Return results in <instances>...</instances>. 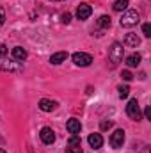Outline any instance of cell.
I'll list each match as a JSON object with an SVG mask.
<instances>
[{"mask_svg": "<svg viewBox=\"0 0 151 153\" xmlns=\"http://www.w3.org/2000/svg\"><path fill=\"white\" fill-rule=\"evenodd\" d=\"M139 22H141V14L135 9H130V11H124V14L121 18V27L130 29V27H135Z\"/></svg>", "mask_w": 151, "mask_h": 153, "instance_id": "cell-1", "label": "cell"}, {"mask_svg": "<svg viewBox=\"0 0 151 153\" xmlns=\"http://www.w3.org/2000/svg\"><path fill=\"white\" fill-rule=\"evenodd\" d=\"M123 53H124V48L121 43H112V46L109 48V61L112 64H117L123 61Z\"/></svg>", "mask_w": 151, "mask_h": 153, "instance_id": "cell-2", "label": "cell"}, {"mask_svg": "<svg viewBox=\"0 0 151 153\" xmlns=\"http://www.w3.org/2000/svg\"><path fill=\"white\" fill-rule=\"evenodd\" d=\"M71 59H73V62L76 66H82V68H85V66H89L93 62V57L89 53H85V52H75Z\"/></svg>", "mask_w": 151, "mask_h": 153, "instance_id": "cell-3", "label": "cell"}, {"mask_svg": "<svg viewBox=\"0 0 151 153\" xmlns=\"http://www.w3.org/2000/svg\"><path fill=\"white\" fill-rule=\"evenodd\" d=\"M126 114L130 116L132 119H135V121L141 119V109H139V103H137L135 98H132V100L128 102V105H126Z\"/></svg>", "mask_w": 151, "mask_h": 153, "instance_id": "cell-4", "label": "cell"}, {"mask_svg": "<svg viewBox=\"0 0 151 153\" xmlns=\"http://www.w3.org/2000/svg\"><path fill=\"white\" fill-rule=\"evenodd\" d=\"M39 137H41V141H43L44 144H53V143H55V132H53L50 126H44V128H41V132H39Z\"/></svg>", "mask_w": 151, "mask_h": 153, "instance_id": "cell-5", "label": "cell"}, {"mask_svg": "<svg viewBox=\"0 0 151 153\" xmlns=\"http://www.w3.org/2000/svg\"><path fill=\"white\" fill-rule=\"evenodd\" d=\"M123 143H124V130L117 128L110 135V146L112 148H123Z\"/></svg>", "mask_w": 151, "mask_h": 153, "instance_id": "cell-6", "label": "cell"}, {"mask_svg": "<svg viewBox=\"0 0 151 153\" xmlns=\"http://www.w3.org/2000/svg\"><path fill=\"white\" fill-rule=\"evenodd\" d=\"M91 14H93V9H91L89 4H80L76 7V18L78 20H87Z\"/></svg>", "mask_w": 151, "mask_h": 153, "instance_id": "cell-7", "label": "cell"}, {"mask_svg": "<svg viewBox=\"0 0 151 153\" xmlns=\"http://www.w3.org/2000/svg\"><path fill=\"white\" fill-rule=\"evenodd\" d=\"M39 109H41L43 112H52V111L57 109V102L48 100V98H43V100L39 102Z\"/></svg>", "mask_w": 151, "mask_h": 153, "instance_id": "cell-8", "label": "cell"}, {"mask_svg": "<svg viewBox=\"0 0 151 153\" xmlns=\"http://www.w3.org/2000/svg\"><path fill=\"white\" fill-rule=\"evenodd\" d=\"M123 45L128 46V48H137V46L141 45V38H139L137 34H126V38H124V41H123Z\"/></svg>", "mask_w": 151, "mask_h": 153, "instance_id": "cell-9", "label": "cell"}, {"mask_svg": "<svg viewBox=\"0 0 151 153\" xmlns=\"http://www.w3.org/2000/svg\"><path fill=\"white\" fill-rule=\"evenodd\" d=\"M87 141H89L91 148H94V150H98V148L103 146V137H101V134H91Z\"/></svg>", "mask_w": 151, "mask_h": 153, "instance_id": "cell-10", "label": "cell"}, {"mask_svg": "<svg viewBox=\"0 0 151 153\" xmlns=\"http://www.w3.org/2000/svg\"><path fill=\"white\" fill-rule=\"evenodd\" d=\"M66 128H68V132H70V134L78 135V134H80V130H82V125H80V121H78V119H70V121L66 123Z\"/></svg>", "mask_w": 151, "mask_h": 153, "instance_id": "cell-11", "label": "cell"}, {"mask_svg": "<svg viewBox=\"0 0 151 153\" xmlns=\"http://www.w3.org/2000/svg\"><path fill=\"white\" fill-rule=\"evenodd\" d=\"M13 59L14 61H25L27 59V50L25 48H21V46H14L13 48Z\"/></svg>", "mask_w": 151, "mask_h": 153, "instance_id": "cell-12", "label": "cell"}, {"mask_svg": "<svg viewBox=\"0 0 151 153\" xmlns=\"http://www.w3.org/2000/svg\"><path fill=\"white\" fill-rule=\"evenodd\" d=\"M68 59V52H57V53H53L52 57H50V62L52 64H61V62H64Z\"/></svg>", "mask_w": 151, "mask_h": 153, "instance_id": "cell-13", "label": "cell"}, {"mask_svg": "<svg viewBox=\"0 0 151 153\" xmlns=\"http://www.w3.org/2000/svg\"><path fill=\"white\" fill-rule=\"evenodd\" d=\"M126 64H128L130 68L139 66V64H141V55H139V53H132V55H128V57H126Z\"/></svg>", "mask_w": 151, "mask_h": 153, "instance_id": "cell-14", "label": "cell"}, {"mask_svg": "<svg viewBox=\"0 0 151 153\" xmlns=\"http://www.w3.org/2000/svg\"><path fill=\"white\" fill-rule=\"evenodd\" d=\"M0 70H4V71H21V68H20L18 62H9V64L0 62Z\"/></svg>", "mask_w": 151, "mask_h": 153, "instance_id": "cell-15", "label": "cell"}, {"mask_svg": "<svg viewBox=\"0 0 151 153\" xmlns=\"http://www.w3.org/2000/svg\"><path fill=\"white\" fill-rule=\"evenodd\" d=\"M126 7H128V0H115L114 2V11H117V13L124 11Z\"/></svg>", "mask_w": 151, "mask_h": 153, "instance_id": "cell-16", "label": "cell"}, {"mask_svg": "<svg viewBox=\"0 0 151 153\" xmlns=\"http://www.w3.org/2000/svg\"><path fill=\"white\" fill-rule=\"evenodd\" d=\"M98 25L103 27V29H109V27H110V18H109V16H101V18L98 20Z\"/></svg>", "mask_w": 151, "mask_h": 153, "instance_id": "cell-17", "label": "cell"}, {"mask_svg": "<svg viewBox=\"0 0 151 153\" xmlns=\"http://www.w3.org/2000/svg\"><path fill=\"white\" fill-rule=\"evenodd\" d=\"M117 91H119V98H126L130 94V87L128 85H119Z\"/></svg>", "mask_w": 151, "mask_h": 153, "instance_id": "cell-18", "label": "cell"}, {"mask_svg": "<svg viewBox=\"0 0 151 153\" xmlns=\"http://www.w3.org/2000/svg\"><path fill=\"white\" fill-rule=\"evenodd\" d=\"M142 34H144L146 38H151V25L150 23H144V25H142Z\"/></svg>", "mask_w": 151, "mask_h": 153, "instance_id": "cell-19", "label": "cell"}, {"mask_svg": "<svg viewBox=\"0 0 151 153\" xmlns=\"http://www.w3.org/2000/svg\"><path fill=\"white\" fill-rule=\"evenodd\" d=\"M70 146H80V137L78 135H73L70 139Z\"/></svg>", "mask_w": 151, "mask_h": 153, "instance_id": "cell-20", "label": "cell"}, {"mask_svg": "<svg viewBox=\"0 0 151 153\" xmlns=\"http://www.w3.org/2000/svg\"><path fill=\"white\" fill-rule=\"evenodd\" d=\"M66 153H84V152L80 150V146H70V148L66 150Z\"/></svg>", "mask_w": 151, "mask_h": 153, "instance_id": "cell-21", "label": "cell"}, {"mask_svg": "<svg viewBox=\"0 0 151 153\" xmlns=\"http://www.w3.org/2000/svg\"><path fill=\"white\" fill-rule=\"evenodd\" d=\"M61 20H62V23H70V22H71V14H70V13H64V14L61 16Z\"/></svg>", "mask_w": 151, "mask_h": 153, "instance_id": "cell-22", "label": "cell"}, {"mask_svg": "<svg viewBox=\"0 0 151 153\" xmlns=\"http://www.w3.org/2000/svg\"><path fill=\"white\" fill-rule=\"evenodd\" d=\"M121 76H123V80H126V82H130V80L133 78V76H132V73H130L128 70H126V71H123V73H121Z\"/></svg>", "mask_w": 151, "mask_h": 153, "instance_id": "cell-23", "label": "cell"}, {"mask_svg": "<svg viewBox=\"0 0 151 153\" xmlns=\"http://www.w3.org/2000/svg\"><path fill=\"white\" fill-rule=\"evenodd\" d=\"M112 126V121H101V130H109Z\"/></svg>", "mask_w": 151, "mask_h": 153, "instance_id": "cell-24", "label": "cell"}, {"mask_svg": "<svg viewBox=\"0 0 151 153\" xmlns=\"http://www.w3.org/2000/svg\"><path fill=\"white\" fill-rule=\"evenodd\" d=\"M4 22H5V13H4V7L0 5V27L4 25Z\"/></svg>", "mask_w": 151, "mask_h": 153, "instance_id": "cell-25", "label": "cell"}, {"mask_svg": "<svg viewBox=\"0 0 151 153\" xmlns=\"http://www.w3.org/2000/svg\"><path fill=\"white\" fill-rule=\"evenodd\" d=\"M7 52H9V48H7L5 45H0V57H4Z\"/></svg>", "mask_w": 151, "mask_h": 153, "instance_id": "cell-26", "label": "cell"}, {"mask_svg": "<svg viewBox=\"0 0 151 153\" xmlns=\"http://www.w3.org/2000/svg\"><path fill=\"white\" fill-rule=\"evenodd\" d=\"M144 116H146V119H151V107H146V111H144Z\"/></svg>", "mask_w": 151, "mask_h": 153, "instance_id": "cell-27", "label": "cell"}, {"mask_svg": "<svg viewBox=\"0 0 151 153\" xmlns=\"http://www.w3.org/2000/svg\"><path fill=\"white\" fill-rule=\"evenodd\" d=\"M0 153H7V152H5V150H2V148H0Z\"/></svg>", "mask_w": 151, "mask_h": 153, "instance_id": "cell-28", "label": "cell"}, {"mask_svg": "<svg viewBox=\"0 0 151 153\" xmlns=\"http://www.w3.org/2000/svg\"><path fill=\"white\" fill-rule=\"evenodd\" d=\"M52 2H61V0H52Z\"/></svg>", "mask_w": 151, "mask_h": 153, "instance_id": "cell-29", "label": "cell"}]
</instances>
